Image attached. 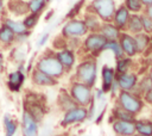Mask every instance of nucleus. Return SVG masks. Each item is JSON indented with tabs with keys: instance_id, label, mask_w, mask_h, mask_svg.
<instances>
[{
	"instance_id": "nucleus-1",
	"label": "nucleus",
	"mask_w": 152,
	"mask_h": 136,
	"mask_svg": "<svg viewBox=\"0 0 152 136\" xmlns=\"http://www.w3.org/2000/svg\"><path fill=\"white\" fill-rule=\"evenodd\" d=\"M36 69L55 79L61 78L65 70L58 61V58L56 57V55L53 54H45L44 56H42L36 63Z\"/></svg>"
},
{
	"instance_id": "nucleus-2",
	"label": "nucleus",
	"mask_w": 152,
	"mask_h": 136,
	"mask_svg": "<svg viewBox=\"0 0 152 136\" xmlns=\"http://www.w3.org/2000/svg\"><path fill=\"white\" fill-rule=\"evenodd\" d=\"M76 76L80 82H83L88 86L94 85L96 80V63L93 61L82 62L76 70Z\"/></svg>"
},
{
	"instance_id": "nucleus-3",
	"label": "nucleus",
	"mask_w": 152,
	"mask_h": 136,
	"mask_svg": "<svg viewBox=\"0 0 152 136\" xmlns=\"http://www.w3.org/2000/svg\"><path fill=\"white\" fill-rule=\"evenodd\" d=\"M74 100L82 105V106H87L90 101H91V89L90 86L83 84V82H75L71 86V94H70Z\"/></svg>"
},
{
	"instance_id": "nucleus-4",
	"label": "nucleus",
	"mask_w": 152,
	"mask_h": 136,
	"mask_svg": "<svg viewBox=\"0 0 152 136\" xmlns=\"http://www.w3.org/2000/svg\"><path fill=\"white\" fill-rule=\"evenodd\" d=\"M119 104L122 109L126 111L135 115L138 113L142 107V101L134 94H132L128 91H122L119 95Z\"/></svg>"
},
{
	"instance_id": "nucleus-5",
	"label": "nucleus",
	"mask_w": 152,
	"mask_h": 136,
	"mask_svg": "<svg viewBox=\"0 0 152 136\" xmlns=\"http://www.w3.org/2000/svg\"><path fill=\"white\" fill-rule=\"evenodd\" d=\"M93 8L96 14L104 20H110L115 13V5L113 0H94Z\"/></svg>"
},
{
	"instance_id": "nucleus-6",
	"label": "nucleus",
	"mask_w": 152,
	"mask_h": 136,
	"mask_svg": "<svg viewBox=\"0 0 152 136\" xmlns=\"http://www.w3.org/2000/svg\"><path fill=\"white\" fill-rule=\"evenodd\" d=\"M21 130L24 136H37L38 134V122L25 109L21 115Z\"/></svg>"
},
{
	"instance_id": "nucleus-7",
	"label": "nucleus",
	"mask_w": 152,
	"mask_h": 136,
	"mask_svg": "<svg viewBox=\"0 0 152 136\" xmlns=\"http://www.w3.org/2000/svg\"><path fill=\"white\" fill-rule=\"evenodd\" d=\"M87 26L84 24V21L82 20H70L69 23H66L62 30V35L64 37H80L83 36L87 32Z\"/></svg>"
},
{
	"instance_id": "nucleus-8",
	"label": "nucleus",
	"mask_w": 152,
	"mask_h": 136,
	"mask_svg": "<svg viewBox=\"0 0 152 136\" xmlns=\"http://www.w3.org/2000/svg\"><path fill=\"white\" fill-rule=\"evenodd\" d=\"M87 116H88V110L86 107L76 106L74 109H70V110L65 111V115H64L63 120H62V125L65 126V125H69V124H72V123H76V122H81Z\"/></svg>"
},
{
	"instance_id": "nucleus-9",
	"label": "nucleus",
	"mask_w": 152,
	"mask_h": 136,
	"mask_svg": "<svg viewBox=\"0 0 152 136\" xmlns=\"http://www.w3.org/2000/svg\"><path fill=\"white\" fill-rule=\"evenodd\" d=\"M107 39L99 33H91L87 37L86 42H84V47L88 51L91 52H99L101 50H103V47L106 44Z\"/></svg>"
},
{
	"instance_id": "nucleus-10",
	"label": "nucleus",
	"mask_w": 152,
	"mask_h": 136,
	"mask_svg": "<svg viewBox=\"0 0 152 136\" xmlns=\"http://www.w3.org/2000/svg\"><path fill=\"white\" fill-rule=\"evenodd\" d=\"M6 8L14 17H23L28 13L26 0H7Z\"/></svg>"
},
{
	"instance_id": "nucleus-11",
	"label": "nucleus",
	"mask_w": 152,
	"mask_h": 136,
	"mask_svg": "<svg viewBox=\"0 0 152 136\" xmlns=\"http://www.w3.org/2000/svg\"><path fill=\"white\" fill-rule=\"evenodd\" d=\"M25 82V75L23 70H13L7 76V87L11 92H19L23 84Z\"/></svg>"
},
{
	"instance_id": "nucleus-12",
	"label": "nucleus",
	"mask_w": 152,
	"mask_h": 136,
	"mask_svg": "<svg viewBox=\"0 0 152 136\" xmlns=\"http://www.w3.org/2000/svg\"><path fill=\"white\" fill-rule=\"evenodd\" d=\"M31 79L32 82L37 86H44V87H49V86H55L57 84L55 78H51L49 75H46L45 73L38 70V69H33L32 74H31Z\"/></svg>"
},
{
	"instance_id": "nucleus-13",
	"label": "nucleus",
	"mask_w": 152,
	"mask_h": 136,
	"mask_svg": "<svg viewBox=\"0 0 152 136\" xmlns=\"http://www.w3.org/2000/svg\"><path fill=\"white\" fill-rule=\"evenodd\" d=\"M114 131L120 136H132L135 132V125L133 122L128 120H120L118 119L113 124Z\"/></svg>"
},
{
	"instance_id": "nucleus-14",
	"label": "nucleus",
	"mask_w": 152,
	"mask_h": 136,
	"mask_svg": "<svg viewBox=\"0 0 152 136\" xmlns=\"http://www.w3.org/2000/svg\"><path fill=\"white\" fill-rule=\"evenodd\" d=\"M116 84L122 91H129L137 84V75L135 74H129L127 72L126 73H120V75L116 79Z\"/></svg>"
},
{
	"instance_id": "nucleus-15",
	"label": "nucleus",
	"mask_w": 152,
	"mask_h": 136,
	"mask_svg": "<svg viewBox=\"0 0 152 136\" xmlns=\"http://www.w3.org/2000/svg\"><path fill=\"white\" fill-rule=\"evenodd\" d=\"M120 47H121L122 51L128 56H133L138 51L134 38L129 35H126V33L120 36Z\"/></svg>"
},
{
	"instance_id": "nucleus-16",
	"label": "nucleus",
	"mask_w": 152,
	"mask_h": 136,
	"mask_svg": "<svg viewBox=\"0 0 152 136\" xmlns=\"http://www.w3.org/2000/svg\"><path fill=\"white\" fill-rule=\"evenodd\" d=\"M56 57L58 58V61L61 62V64L63 66L64 69L69 70L74 63H75V56H74V52L69 49H63L61 51H58L56 54Z\"/></svg>"
},
{
	"instance_id": "nucleus-17",
	"label": "nucleus",
	"mask_w": 152,
	"mask_h": 136,
	"mask_svg": "<svg viewBox=\"0 0 152 136\" xmlns=\"http://www.w3.org/2000/svg\"><path fill=\"white\" fill-rule=\"evenodd\" d=\"M13 43H15V33L10 30L4 24L0 25V44L5 48L11 47Z\"/></svg>"
},
{
	"instance_id": "nucleus-18",
	"label": "nucleus",
	"mask_w": 152,
	"mask_h": 136,
	"mask_svg": "<svg viewBox=\"0 0 152 136\" xmlns=\"http://www.w3.org/2000/svg\"><path fill=\"white\" fill-rule=\"evenodd\" d=\"M114 78H115V73L114 69L110 67L104 66L102 68V79H103V84H102V92H108L112 88V85L114 82Z\"/></svg>"
},
{
	"instance_id": "nucleus-19",
	"label": "nucleus",
	"mask_w": 152,
	"mask_h": 136,
	"mask_svg": "<svg viewBox=\"0 0 152 136\" xmlns=\"http://www.w3.org/2000/svg\"><path fill=\"white\" fill-rule=\"evenodd\" d=\"M2 24H4L5 26H7L10 30H12L15 35H19V33H23V32L27 31L26 27L24 26L23 21L15 20V19L10 18V17H5V18H2Z\"/></svg>"
},
{
	"instance_id": "nucleus-20",
	"label": "nucleus",
	"mask_w": 152,
	"mask_h": 136,
	"mask_svg": "<svg viewBox=\"0 0 152 136\" xmlns=\"http://www.w3.org/2000/svg\"><path fill=\"white\" fill-rule=\"evenodd\" d=\"M58 104L65 111H68V110L74 109V107L77 106V103L74 100V98L70 94H68L65 91H61L59 97H58Z\"/></svg>"
},
{
	"instance_id": "nucleus-21",
	"label": "nucleus",
	"mask_w": 152,
	"mask_h": 136,
	"mask_svg": "<svg viewBox=\"0 0 152 136\" xmlns=\"http://www.w3.org/2000/svg\"><path fill=\"white\" fill-rule=\"evenodd\" d=\"M129 18V13L128 10L125 6H121L115 13H114V20H115V25L116 27H124L126 26L127 21Z\"/></svg>"
},
{
	"instance_id": "nucleus-22",
	"label": "nucleus",
	"mask_w": 152,
	"mask_h": 136,
	"mask_svg": "<svg viewBox=\"0 0 152 136\" xmlns=\"http://www.w3.org/2000/svg\"><path fill=\"white\" fill-rule=\"evenodd\" d=\"M101 35L107 39V41H115L120 33H119V29L115 26V25H112V24H104L102 25L101 27Z\"/></svg>"
},
{
	"instance_id": "nucleus-23",
	"label": "nucleus",
	"mask_w": 152,
	"mask_h": 136,
	"mask_svg": "<svg viewBox=\"0 0 152 136\" xmlns=\"http://www.w3.org/2000/svg\"><path fill=\"white\" fill-rule=\"evenodd\" d=\"M4 126H5V136H14V134L18 129V123L10 115H5L4 116Z\"/></svg>"
},
{
	"instance_id": "nucleus-24",
	"label": "nucleus",
	"mask_w": 152,
	"mask_h": 136,
	"mask_svg": "<svg viewBox=\"0 0 152 136\" xmlns=\"http://www.w3.org/2000/svg\"><path fill=\"white\" fill-rule=\"evenodd\" d=\"M135 125V131L139 132V135H145V136H152V123L145 122V120H139L134 123Z\"/></svg>"
},
{
	"instance_id": "nucleus-25",
	"label": "nucleus",
	"mask_w": 152,
	"mask_h": 136,
	"mask_svg": "<svg viewBox=\"0 0 152 136\" xmlns=\"http://www.w3.org/2000/svg\"><path fill=\"white\" fill-rule=\"evenodd\" d=\"M45 6H46V1L45 0H28L27 1L28 13L40 14V12L45 8Z\"/></svg>"
},
{
	"instance_id": "nucleus-26",
	"label": "nucleus",
	"mask_w": 152,
	"mask_h": 136,
	"mask_svg": "<svg viewBox=\"0 0 152 136\" xmlns=\"http://www.w3.org/2000/svg\"><path fill=\"white\" fill-rule=\"evenodd\" d=\"M128 29L129 31L134 32V33H139L141 30H142V24H141V18L139 16H132L128 18Z\"/></svg>"
},
{
	"instance_id": "nucleus-27",
	"label": "nucleus",
	"mask_w": 152,
	"mask_h": 136,
	"mask_svg": "<svg viewBox=\"0 0 152 136\" xmlns=\"http://www.w3.org/2000/svg\"><path fill=\"white\" fill-rule=\"evenodd\" d=\"M38 19H39V14H37V13H27L25 16L24 20H21V21H23L24 26L26 27V30H31L37 25Z\"/></svg>"
},
{
	"instance_id": "nucleus-28",
	"label": "nucleus",
	"mask_w": 152,
	"mask_h": 136,
	"mask_svg": "<svg viewBox=\"0 0 152 136\" xmlns=\"http://www.w3.org/2000/svg\"><path fill=\"white\" fill-rule=\"evenodd\" d=\"M104 49H110L115 54V56L118 58H120L124 55V51H122V49L120 47V43H118L116 41H107L106 44H104V47H103V50Z\"/></svg>"
},
{
	"instance_id": "nucleus-29",
	"label": "nucleus",
	"mask_w": 152,
	"mask_h": 136,
	"mask_svg": "<svg viewBox=\"0 0 152 136\" xmlns=\"http://www.w3.org/2000/svg\"><path fill=\"white\" fill-rule=\"evenodd\" d=\"M134 41H135L137 50H138V51H142V50L147 47V44H148V42H150V38H148L146 35L139 32V33L134 37Z\"/></svg>"
},
{
	"instance_id": "nucleus-30",
	"label": "nucleus",
	"mask_w": 152,
	"mask_h": 136,
	"mask_svg": "<svg viewBox=\"0 0 152 136\" xmlns=\"http://www.w3.org/2000/svg\"><path fill=\"white\" fill-rule=\"evenodd\" d=\"M114 115H115V117L118 118V119H120V120H128V122H133V119H134V115L133 113H131V112H128V111H126L125 109H122L121 106L120 107H118L115 111H114Z\"/></svg>"
},
{
	"instance_id": "nucleus-31",
	"label": "nucleus",
	"mask_w": 152,
	"mask_h": 136,
	"mask_svg": "<svg viewBox=\"0 0 152 136\" xmlns=\"http://www.w3.org/2000/svg\"><path fill=\"white\" fill-rule=\"evenodd\" d=\"M141 0H126V8L133 12H138L141 10Z\"/></svg>"
},
{
	"instance_id": "nucleus-32",
	"label": "nucleus",
	"mask_w": 152,
	"mask_h": 136,
	"mask_svg": "<svg viewBox=\"0 0 152 136\" xmlns=\"http://www.w3.org/2000/svg\"><path fill=\"white\" fill-rule=\"evenodd\" d=\"M131 66V60L129 58H121L118 61V66H116V69L119 73H126L127 69L129 68Z\"/></svg>"
},
{
	"instance_id": "nucleus-33",
	"label": "nucleus",
	"mask_w": 152,
	"mask_h": 136,
	"mask_svg": "<svg viewBox=\"0 0 152 136\" xmlns=\"http://www.w3.org/2000/svg\"><path fill=\"white\" fill-rule=\"evenodd\" d=\"M84 24H86L87 29H90V30H95L99 27V21L94 16H88L84 20Z\"/></svg>"
},
{
	"instance_id": "nucleus-34",
	"label": "nucleus",
	"mask_w": 152,
	"mask_h": 136,
	"mask_svg": "<svg viewBox=\"0 0 152 136\" xmlns=\"http://www.w3.org/2000/svg\"><path fill=\"white\" fill-rule=\"evenodd\" d=\"M140 18H141L142 29H144L146 32L151 33V32H152V18H150L148 16H142V17H140Z\"/></svg>"
},
{
	"instance_id": "nucleus-35",
	"label": "nucleus",
	"mask_w": 152,
	"mask_h": 136,
	"mask_svg": "<svg viewBox=\"0 0 152 136\" xmlns=\"http://www.w3.org/2000/svg\"><path fill=\"white\" fill-rule=\"evenodd\" d=\"M11 57L13 61H17L19 63H23L24 61V57H25V54L20 50V49H13L11 51Z\"/></svg>"
},
{
	"instance_id": "nucleus-36",
	"label": "nucleus",
	"mask_w": 152,
	"mask_h": 136,
	"mask_svg": "<svg viewBox=\"0 0 152 136\" xmlns=\"http://www.w3.org/2000/svg\"><path fill=\"white\" fill-rule=\"evenodd\" d=\"M82 4H83V0H81V1H78L72 8H71V11L66 14V17L68 18H72L74 16H76L77 13H78V11H80V8H81V6H82Z\"/></svg>"
},
{
	"instance_id": "nucleus-37",
	"label": "nucleus",
	"mask_w": 152,
	"mask_h": 136,
	"mask_svg": "<svg viewBox=\"0 0 152 136\" xmlns=\"http://www.w3.org/2000/svg\"><path fill=\"white\" fill-rule=\"evenodd\" d=\"M48 38H49V33H44L42 37H40V39L38 41V45L39 47H42V45H44L45 43H46V41H48Z\"/></svg>"
},
{
	"instance_id": "nucleus-38",
	"label": "nucleus",
	"mask_w": 152,
	"mask_h": 136,
	"mask_svg": "<svg viewBox=\"0 0 152 136\" xmlns=\"http://www.w3.org/2000/svg\"><path fill=\"white\" fill-rule=\"evenodd\" d=\"M145 99H146V101H148L150 104H152V88H150L148 91H146Z\"/></svg>"
},
{
	"instance_id": "nucleus-39",
	"label": "nucleus",
	"mask_w": 152,
	"mask_h": 136,
	"mask_svg": "<svg viewBox=\"0 0 152 136\" xmlns=\"http://www.w3.org/2000/svg\"><path fill=\"white\" fill-rule=\"evenodd\" d=\"M4 64H5V57H4V54L0 51V73L4 70Z\"/></svg>"
},
{
	"instance_id": "nucleus-40",
	"label": "nucleus",
	"mask_w": 152,
	"mask_h": 136,
	"mask_svg": "<svg viewBox=\"0 0 152 136\" xmlns=\"http://www.w3.org/2000/svg\"><path fill=\"white\" fill-rule=\"evenodd\" d=\"M147 16H148L150 18H152V4L148 5V7H147Z\"/></svg>"
},
{
	"instance_id": "nucleus-41",
	"label": "nucleus",
	"mask_w": 152,
	"mask_h": 136,
	"mask_svg": "<svg viewBox=\"0 0 152 136\" xmlns=\"http://www.w3.org/2000/svg\"><path fill=\"white\" fill-rule=\"evenodd\" d=\"M141 4H144V5H151L152 4V0H141Z\"/></svg>"
},
{
	"instance_id": "nucleus-42",
	"label": "nucleus",
	"mask_w": 152,
	"mask_h": 136,
	"mask_svg": "<svg viewBox=\"0 0 152 136\" xmlns=\"http://www.w3.org/2000/svg\"><path fill=\"white\" fill-rule=\"evenodd\" d=\"M2 10H4V0H0V14H1Z\"/></svg>"
},
{
	"instance_id": "nucleus-43",
	"label": "nucleus",
	"mask_w": 152,
	"mask_h": 136,
	"mask_svg": "<svg viewBox=\"0 0 152 136\" xmlns=\"http://www.w3.org/2000/svg\"><path fill=\"white\" fill-rule=\"evenodd\" d=\"M148 79H150V81H151V84H152V68H151V70H150V76H148Z\"/></svg>"
},
{
	"instance_id": "nucleus-44",
	"label": "nucleus",
	"mask_w": 152,
	"mask_h": 136,
	"mask_svg": "<svg viewBox=\"0 0 152 136\" xmlns=\"http://www.w3.org/2000/svg\"><path fill=\"white\" fill-rule=\"evenodd\" d=\"M137 136H145V135H137Z\"/></svg>"
},
{
	"instance_id": "nucleus-45",
	"label": "nucleus",
	"mask_w": 152,
	"mask_h": 136,
	"mask_svg": "<svg viewBox=\"0 0 152 136\" xmlns=\"http://www.w3.org/2000/svg\"><path fill=\"white\" fill-rule=\"evenodd\" d=\"M45 1H46V2H48V1H50V0H45Z\"/></svg>"
},
{
	"instance_id": "nucleus-46",
	"label": "nucleus",
	"mask_w": 152,
	"mask_h": 136,
	"mask_svg": "<svg viewBox=\"0 0 152 136\" xmlns=\"http://www.w3.org/2000/svg\"><path fill=\"white\" fill-rule=\"evenodd\" d=\"M26 1H28V0H26Z\"/></svg>"
}]
</instances>
